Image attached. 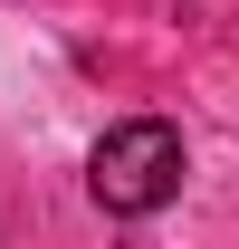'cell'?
Here are the masks:
<instances>
[{"label": "cell", "instance_id": "cell-1", "mask_svg": "<svg viewBox=\"0 0 239 249\" xmlns=\"http://www.w3.org/2000/svg\"><path fill=\"white\" fill-rule=\"evenodd\" d=\"M182 173H191V154H182V124H163V115L105 124L96 154H86V192H96L105 220H153L182 192Z\"/></svg>", "mask_w": 239, "mask_h": 249}]
</instances>
